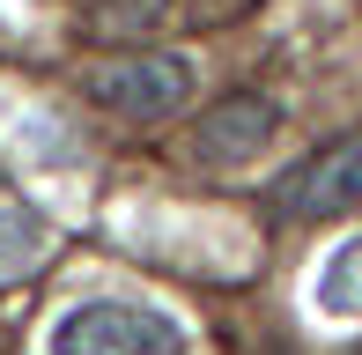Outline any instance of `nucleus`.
Segmentation results:
<instances>
[{
  "label": "nucleus",
  "instance_id": "obj_1",
  "mask_svg": "<svg viewBox=\"0 0 362 355\" xmlns=\"http://www.w3.org/2000/svg\"><path fill=\"white\" fill-rule=\"evenodd\" d=\"M81 96L134 126H156L170 111H185L192 96V59L185 52H126V59H104V67L81 74Z\"/></svg>",
  "mask_w": 362,
  "mask_h": 355
},
{
  "label": "nucleus",
  "instance_id": "obj_2",
  "mask_svg": "<svg viewBox=\"0 0 362 355\" xmlns=\"http://www.w3.org/2000/svg\"><path fill=\"white\" fill-rule=\"evenodd\" d=\"M52 355H185V326L156 303H74L52 326Z\"/></svg>",
  "mask_w": 362,
  "mask_h": 355
},
{
  "label": "nucleus",
  "instance_id": "obj_3",
  "mask_svg": "<svg viewBox=\"0 0 362 355\" xmlns=\"http://www.w3.org/2000/svg\"><path fill=\"white\" fill-rule=\"evenodd\" d=\"M274 207L296 222H333L362 207V141H333V149L303 156L281 185H274Z\"/></svg>",
  "mask_w": 362,
  "mask_h": 355
},
{
  "label": "nucleus",
  "instance_id": "obj_4",
  "mask_svg": "<svg viewBox=\"0 0 362 355\" xmlns=\"http://www.w3.org/2000/svg\"><path fill=\"white\" fill-rule=\"evenodd\" d=\"M274 126H281V104L259 96V89H237V96H222V104L200 111L192 156H200L207 170H237V163H252V156L274 141Z\"/></svg>",
  "mask_w": 362,
  "mask_h": 355
},
{
  "label": "nucleus",
  "instance_id": "obj_5",
  "mask_svg": "<svg viewBox=\"0 0 362 355\" xmlns=\"http://www.w3.org/2000/svg\"><path fill=\"white\" fill-rule=\"evenodd\" d=\"M37 260H45V222L37 215H0V281L37 267Z\"/></svg>",
  "mask_w": 362,
  "mask_h": 355
},
{
  "label": "nucleus",
  "instance_id": "obj_6",
  "mask_svg": "<svg viewBox=\"0 0 362 355\" xmlns=\"http://www.w3.org/2000/svg\"><path fill=\"white\" fill-rule=\"evenodd\" d=\"M318 303H333V311H362V245H340V260L325 267V281H318Z\"/></svg>",
  "mask_w": 362,
  "mask_h": 355
},
{
  "label": "nucleus",
  "instance_id": "obj_7",
  "mask_svg": "<svg viewBox=\"0 0 362 355\" xmlns=\"http://www.w3.org/2000/svg\"><path fill=\"white\" fill-rule=\"evenodd\" d=\"M0 185H8V163H0Z\"/></svg>",
  "mask_w": 362,
  "mask_h": 355
}]
</instances>
